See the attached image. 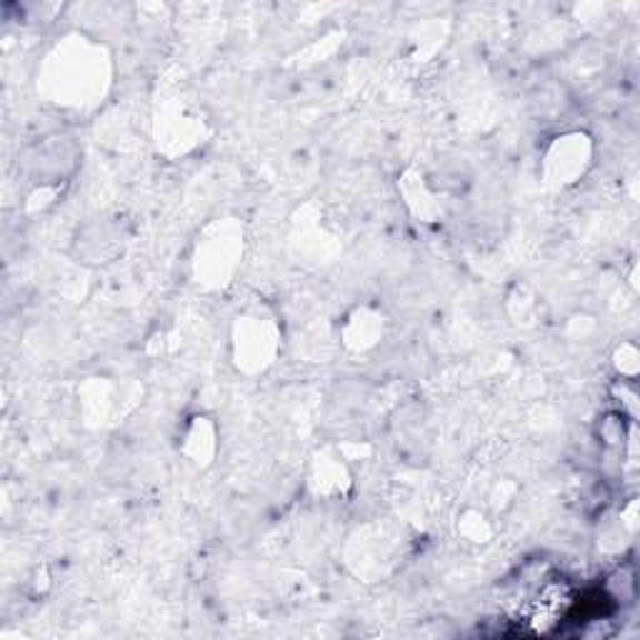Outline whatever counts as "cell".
Segmentation results:
<instances>
[{"mask_svg": "<svg viewBox=\"0 0 640 640\" xmlns=\"http://www.w3.org/2000/svg\"><path fill=\"white\" fill-rule=\"evenodd\" d=\"M113 66L103 46L68 36L48 50L38 68V93L66 110H90L103 103Z\"/></svg>", "mask_w": 640, "mask_h": 640, "instance_id": "6da1fadb", "label": "cell"}, {"mask_svg": "<svg viewBox=\"0 0 640 640\" xmlns=\"http://www.w3.org/2000/svg\"><path fill=\"white\" fill-rule=\"evenodd\" d=\"M246 256V228L238 218H218L200 230L193 248V276L208 290H223Z\"/></svg>", "mask_w": 640, "mask_h": 640, "instance_id": "7a4b0ae2", "label": "cell"}, {"mask_svg": "<svg viewBox=\"0 0 640 640\" xmlns=\"http://www.w3.org/2000/svg\"><path fill=\"white\" fill-rule=\"evenodd\" d=\"M233 363L246 376H260L276 363L280 353V328L266 308H248L230 328Z\"/></svg>", "mask_w": 640, "mask_h": 640, "instance_id": "3957f363", "label": "cell"}, {"mask_svg": "<svg viewBox=\"0 0 640 640\" xmlns=\"http://www.w3.org/2000/svg\"><path fill=\"white\" fill-rule=\"evenodd\" d=\"M593 138L583 130L556 136L540 158V180L550 190H563L583 180L593 166Z\"/></svg>", "mask_w": 640, "mask_h": 640, "instance_id": "277c9868", "label": "cell"}, {"mask_svg": "<svg viewBox=\"0 0 640 640\" xmlns=\"http://www.w3.org/2000/svg\"><path fill=\"white\" fill-rule=\"evenodd\" d=\"M208 133L206 120L186 103H168L156 116V146L163 156L178 158L196 150Z\"/></svg>", "mask_w": 640, "mask_h": 640, "instance_id": "5b68a950", "label": "cell"}, {"mask_svg": "<svg viewBox=\"0 0 640 640\" xmlns=\"http://www.w3.org/2000/svg\"><path fill=\"white\" fill-rule=\"evenodd\" d=\"M386 336V318L378 308L358 306L350 310L340 328V340L350 353H368L380 346Z\"/></svg>", "mask_w": 640, "mask_h": 640, "instance_id": "8992f818", "label": "cell"}, {"mask_svg": "<svg viewBox=\"0 0 640 640\" xmlns=\"http://www.w3.org/2000/svg\"><path fill=\"white\" fill-rule=\"evenodd\" d=\"M180 450H183V456L198 468H208L213 463L218 453V426L213 423V418H190L183 430V438H180Z\"/></svg>", "mask_w": 640, "mask_h": 640, "instance_id": "52a82bcc", "label": "cell"}, {"mask_svg": "<svg viewBox=\"0 0 640 640\" xmlns=\"http://www.w3.org/2000/svg\"><path fill=\"white\" fill-rule=\"evenodd\" d=\"M308 483L316 496L336 498V496H346L353 480H350L346 458L333 456V453H328V450H323V453H318L313 460Z\"/></svg>", "mask_w": 640, "mask_h": 640, "instance_id": "ba28073f", "label": "cell"}, {"mask_svg": "<svg viewBox=\"0 0 640 640\" xmlns=\"http://www.w3.org/2000/svg\"><path fill=\"white\" fill-rule=\"evenodd\" d=\"M400 193L410 213L423 223H436V220L443 216V206H440V198L433 188L428 186V180L418 173V170H408V173L400 178Z\"/></svg>", "mask_w": 640, "mask_h": 640, "instance_id": "9c48e42d", "label": "cell"}, {"mask_svg": "<svg viewBox=\"0 0 640 640\" xmlns=\"http://www.w3.org/2000/svg\"><path fill=\"white\" fill-rule=\"evenodd\" d=\"M120 246H123V233L116 226L93 223L78 238V256L86 263H108L120 253Z\"/></svg>", "mask_w": 640, "mask_h": 640, "instance_id": "30bf717a", "label": "cell"}, {"mask_svg": "<svg viewBox=\"0 0 640 640\" xmlns=\"http://www.w3.org/2000/svg\"><path fill=\"white\" fill-rule=\"evenodd\" d=\"M458 533L463 536L468 543H476V546H483L488 543L490 538H493V523H490L486 513H480V510H466L463 516L458 518Z\"/></svg>", "mask_w": 640, "mask_h": 640, "instance_id": "8fae6325", "label": "cell"}, {"mask_svg": "<svg viewBox=\"0 0 640 640\" xmlns=\"http://www.w3.org/2000/svg\"><path fill=\"white\" fill-rule=\"evenodd\" d=\"M598 438L603 440L608 448H623L628 430H626V416L623 413H608L598 426Z\"/></svg>", "mask_w": 640, "mask_h": 640, "instance_id": "7c38bea8", "label": "cell"}, {"mask_svg": "<svg viewBox=\"0 0 640 640\" xmlns=\"http://www.w3.org/2000/svg\"><path fill=\"white\" fill-rule=\"evenodd\" d=\"M640 356L638 348L633 343H620L613 353V368L620 380H636L638 368H640Z\"/></svg>", "mask_w": 640, "mask_h": 640, "instance_id": "4fadbf2b", "label": "cell"}]
</instances>
